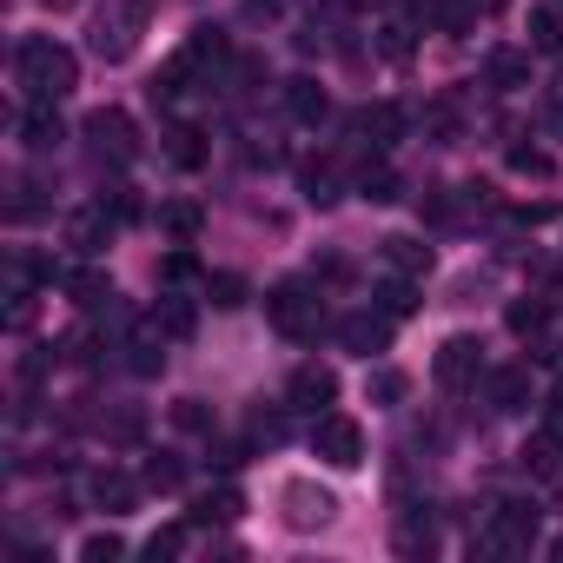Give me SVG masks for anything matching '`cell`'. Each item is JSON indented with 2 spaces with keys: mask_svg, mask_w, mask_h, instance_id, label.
I'll return each mask as SVG.
<instances>
[{
  "mask_svg": "<svg viewBox=\"0 0 563 563\" xmlns=\"http://www.w3.org/2000/svg\"><path fill=\"white\" fill-rule=\"evenodd\" d=\"M87 140H93V146H100L107 159H120V166H126V159L140 153V133H133V120H126L120 107H100V113L87 120Z\"/></svg>",
  "mask_w": 563,
  "mask_h": 563,
  "instance_id": "obj_8",
  "label": "cell"
},
{
  "mask_svg": "<svg viewBox=\"0 0 563 563\" xmlns=\"http://www.w3.org/2000/svg\"><path fill=\"white\" fill-rule=\"evenodd\" d=\"M140 484H146V490H179V484H186V464H179L173 451H153L146 471H140Z\"/></svg>",
  "mask_w": 563,
  "mask_h": 563,
  "instance_id": "obj_28",
  "label": "cell"
},
{
  "mask_svg": "<svg viewBox=\"0 0 563 563\" xmlns=\"http://www.w3.org/2000/svg\"><path fill=\"white\" fill-rule=\"evenodd\" d=\"M286 107H292V120H306V126H319V120L332 113V100H325L319 80H292V87H286Z\"/></svg>",
  "mask_w": 563,
  "mask_h": 563,
  "instance_id": "obj_20",
  "label": "cell"
},
{
  "mask_svg": "<svg viewBox=\"0 0 563 563\" xmlns=\"http://www.w3.org/2000/svg\"><path fill=\"white\" fill-rule=\"evenodd\" d=\"M212 464H219V471H239V464H245V444H212Z\"/></svg>",
  "mask_w": 563,
  "mask_h": 563,
  "instance_id": "obj_45",
  "label": "cell"
},
{
  "mask_svg": "<svg viewBox=\"0 0 563 563\" xmlns=\"http://www.w3.org/2000/svg\"><path fill=\"white\" fill-rule=\"evenodd\" d=\"M391 325H398V319H385V312H352V319L339 325V345L358 352V358H372V352L391 345Z\"/></svg>",
  "mask_w": 563,
  "mask_h": 563,
  "instance_id": "obj_10",
  "label": "cell"
},
{
  "mask_svg": "<svg viewBox=\"0 0 563 563\" xmlns=\"http://www.w3.org/2000/svg\"><path fill=\"white\" fill-rule=\"evenodd\" d=\"M537 523H543V504L537 497H504L497 510H490V550H504V556H517V550H530L537 543Z\"/></svg>",
  "mask_w": 563,
  "mask_h": 563,
  "instance_id": "obj_4",
  "label": "cell"
},
{
  "mask_svg": "<svg viewBox=\"0 0 563 563\" xmlns=\"http://www.w3.org/2000/svg\"><path fill=\"white\" fill-rule=\"evenodd\" d=\"M504 325H510L517 339H543V332H550V299H517V306L504 312Z\"/></svg>",
  "mask_w": 563,
  "mask_h": 563,
  "instance_id": "obj_23",
  "label": "cell"
},
{
  "mask_svg": "<svg viewBox=\"0 0 563 563\" xmlns=\"http://www.w3.org/2000/svg\"><path fill=\"white\" fill-rule=\"evenodd\" d=\"M530 54H563V14L556 8L530 14Z\"/></svg>",
  "mask_w": 563,
  "mask_h": 563,
  "instance_id": "obj_29",
  "label": "cell"
},
{
  "mask_svg": "<svg viewBox=\"0 0 563 563\" xmlns=\"http://www.w3.org/2000/svg\"><path fill=\"white\" fill-rule=\"evenodd\" d=\"M556 8H563V0H556Z\"/></svg>",
  "mask_w": 563,
  "mask_h": 563,
  "instance_id": "obj_49",
  "label": "cell"
},
{
  "mask_svg": "<svg viewBox=\"0 0 563 563\" xmlns=\"http://www.w3.org/2000/svg\"><path fill=\"white\" fill-rule=\"evenodd\" d=\"M464 8H471V14L484 21V14H497V8H504V0H464Z\"/></svg>",
  "mask_w": 563,
  "mask_h": 563,
  "instance_id": "obj_47",
  "label": "cell"
},
{
  "mask_svg": "<svg viewBox=\"0 0 563 563\" xmlns=\"http://www.w3.org/2000/svg\"><path fill=\"white\" fill-rule=\"evenodd\" d=\"M543 424L563 438V378H556V385H550V398H543Z\"/></svg>",
  "mask_w": 563,
  "mask_h": 563,
  "instance_id": "obj_44",
  "label": "cell"
},
{
  "mask_svg": "<svg viewBox=\"0 0 563 563\" xmlns=\"http://www.w3.org/2000/svg\"><path fill=\"white\" fill-rule=\"evenodd\" d=\"M199 225H206V212H199L192 199H173V206H159V232H166L173 245H192V239H199Z\"/></svg>",
  "mask_w": 563,
  "mask_h": 563,
  "instance_id": "obj_18",
  "label": "cell"
},
{
  "mask_svg": "<svg viewBox=\"0 0 563 563\" xmlns=\"http://www.w3.org/2000/svg\"><path fill=\"white\" fill-rule=\"evenodd\" d=\"M87 490H93V504H100V510H133V497H140V484H133L126 471H93V484H87Z\"/></svg>",
  "mask_w": 563,
  "mask_h": 563,
  "instance_id": "obj_19",
  "label": "cell"
},
{
  "mask_svg": "<svg viewBox=\"0 0 563 563\" xmlns=\"http://www.w3.org/2000/svg\"><path fill=\"white\" fill-rule=\"evenodd\" d=\"M372 146H391V140H405V107H391V100H378V107H358V120H352Z\"/></svg>",
  "mask_w": 563,
  "mask_h": 563,
  "instance_id": "obj_14",
  "label": "cell"
},
{
  "mask_svg": "<svg viewBox=\"0 0 563 563\" xmlns=\"http://www.w3.org/2000/svg\"><path fill=\"white\" fill-rule=\"evenodd\" d=\"M332 398H339V372H332V365H299L292 385H286V405H292V411H319V405H332Z\"/></svg>",
  "mask_w": 563,
  "mask_h": 563,
  "instance_id": "obj_9",
  "label": "cell"
},
{
  "mask_svg": "<svg viewBox=\"0 0 563 563\" xmlns=\"http://www.w3.org/2000/svg\"><path fill=\"white\" fill-rule=\"evenodd\" d=\"M80 556H87V563H113V556H126V537H120V530H93V537L80 543Z\"/></svg>",
  "mask_w": 563,
  "mask_h": 563,
  "instance_id": "obj_36",
  "label": "cell"
},
{
  "mask_svg": "<svg viewBox=\"0 0 563 563\" xmlns=\"http://www.w3.org/2000/svg\"><path fill=\"white\" fill-rule=\"evenodd\" d=\"M278 504H286V530H325L332 523V490H319L312 477H292L286 490H278Z\"/></svg>",
  "mask_w": 563,
  "mask_h": 563,
  "instance_id": "obj_6",
  "label": "cell"
},
{
  "mask_svg": "<svg viewBox=\"0 0 563 563\" xmlns=\"http://www.w3.org/2000/svg\"><path fill=\"white\" fill-rule=\"evenodd\" d=\"M385 265L405 272V278H418V272H431V245H418V239H385Z\"/></svg>",
  "mask_w": 563,
  "mask_h": 563,
  "instance_id": "obj_25",
  "label": "cell"
},
{
  "mask_svg": "<svg viewBox=\"0 0 563 563\" xmlns=\"http://www.w3.org/2000/svg\"><path fill=\"white\" fill-rule=\"evenodd\" d=\"M358 192H365L372 206H391V199L405 192V179H398V173H391L385 159H365V173H358Z\"/></svg>",
  "mask_w": 563,
  "mask_h": 563,
  "instance_id": "obj_22",
  "label": "cell"
},
{
  "mask_svg": "<svg viewBox=\"0 0 563 563\" xmlns=\"http://www.w3.org/2000/svg\"><path fill=\"white\" fill-rule=\"evenodd\" d=\"M67 292H74L80 312H100V306H113V278H107V272H74Z\"/></svg>",
  "mask_w": 563,
  "mask_h": 563,
  "instance_id": "obj_21",
  "label": "cell"
},
{
  "mask_svg": "<svg viewBox=\"0 0 563 563\" xmlns=\"http://www.w3.org/2000/svg\"><path fill=\"white\" fill-rule=\"evenodd\" d=\"M517 457H523V471H530V477H563V438H556L550 424H543V431H530Z\"/></svg>",
  "mask_w": 563,
  "mask_h": 563,
  "instance_id": "obj_12",
  "label": "cell"
},
{
  "mask_svg": "<svg viewBox=\"0 0 563 563\" xmlns=\"http://www.w3.org/2000/svg\"><path fill=\"white\" fill-rule=\"evenodd\" d=\"M173 424H179V431H212V411H206L199 398H179V405H173Z\"/></svg>",
  "mask_w": 563,
  "mask_h": 563,
  "instance_id": "obj_40",
  "label": "cell"
},
{
  "mask_svg": "<svg viewBox=\"0 0 563 563\" xmlns=\"http://www.w3.org/2000/svg\"><path fill=\"white\" fill-rule=\"evenodd\" d=\"M431 378H438L444 391H471V385L484 378V345H477V339H464V332H457V339H444V345H438V358H431Z\"/></svg>",
  "mask_w": 563,
  "mask_h": 563,
  "instance_id": "obj_5",
  "label": "cell"
},
{
  "mask_svg": "<svg viewBox=\"0 0 563 563\" xmlns=\"http://www.w3.org/2000/svg\"><path fill=\"white\" fill-rule=\"evenodd\" d=\"M159 278H166V286H186V278H199V258L192 252H166L159 258Z\"/></svg>",
  "mask_w": 563,
  "mask_h": 563,
  "instance_id": "obj_37",
  "label": "cell"
},
{
  "mask_svg": "<svg viewBox=\"0 0 563 563\" xmlns=\"http://www.w3.org/2000/svg\"><path fill=\"white\" fill-rule=\"evenodd\" d=\"M166 140H173V146H166V153H173V159H179V166H199V159H206V146H199V140H206V133H199V126H173V133H166Z\"/></svg>",
  "mask_w": 563,
  "mask_h": 563,
  "instance_id": "obj_35",
  "label": "cell"
},
{
  "mask_svg": "<svg viewBox=\"0 0 563 563\" xmlns=\"http://www.w3.org/2000/svg\"><path fill=\"white\" fill-rule=\"evenodd\" d=\"M378 47H385V60H405L411 54V21H385V41Z\"/></svg>",
  "mask_w": 563,
  "mask_h": 563,
  "instance_id": "obj_41",
  "label": "cell"
},
{
  "mask_svg": "<svg viewBox=\"0 0 563 563\" xmlns=\"http://www.w3.org/2000/svg\"><path fill=\"white\" fill-rule=\"evenodd\" d=\"M418 212H424V219H438V225H444V219H457V199H451V192H444V186H424V199H418Z\"/></svg>",
  "mask_w": 563,
  "mask_h": 563,
  "instance_id": "obj_39",
  "label": "cell"
},
{
  "mask_svg": "<svg viewBox=\"0 0 563 563\" xmlns=\"http://www.w3.org/2000/svg\"><path fill=\"white\" fill-rule=\"evenodd\" d=\"M299 186H306L312 206H332V199H339V166H332V159H312V166L299 173Z\"/></svg>",
  "mask_w": 563,
  "mask_h": 563,
  "instance_id": "obj_27",
  "label": "cell"
},
{
  "mask_svg": "<svg viewBox=\"0 0 563 563\" xmlns=\"http://www.w3.org/2000/svg\"><path fill=\"white\" fill-rule=\"evenodd\" d=\"M523 405H530V372L523 365L490 372V411H523Z\"/></svg>",
  "mask_w": 563,
  "mask_h": 563,
  "instance_id": "obj_17",
  "label": "cell"
},
{
  "mask_svg": "<svg viewBox=\"0 0 563 563\" xmlns=\"http://www.w3.org/2000/svg\"><path fill=\"white\" fill-rule=\"evenodd\" d=\"M550 563H563V530H556V537H550Z\"/></svg>",
  "mask_w": 563,
  "mask_h": 563,
  "instance_id": "obj_48",
  "label": "cell"
},
{
  "mask_svg": "<svg viewBox=\"0 0 563 563\" xmlns=\"http://www.w3.org/2000/svg\"><path fill=\"white\" fill-rule=\"evenodd\" d=\"M424 133H431L438 146H451V140L464 133V120H457V107H451V100H431V107H424Z\"/></svg>",
  "mask_w": 563,
  "mask_h": 563,
  "instance_id": "obj_32",
  "label": "cell"
},
{
  "mask_svg": "<svg viewBox=\"0 0 563 563\" xmlns=\"http://www.w3.org/2000/svg\"><path fill=\"white\" fill-rule=\"evenodd\" d=\"M378 312H385V319H411V312H418V286H411L405 272L378 286Z\"/></svg>",
  "mask_w": 563,
  "mask_h": 563,
  "instance_id": "obj_26",
  "label": "cell"
},
{
  "mask_svg": "<svg viewBox=\"0 0 563 563\" xmlns=\"http://www.w3.org/2000/svg\"><path fill=\"white\" fill-rule=\"evenodd\" d=\"M265 319L286 332V339H319V325H325V306L312 299V286L306 278H278V286L265 292Z\"/></svg>",
  "mask_w": 563,
  "mask_h": 563,
  "instance_id": "obj_2",
  "label": "cell"
},
{
  "mask_svg": "<svg viewBox=\"0 0 563 563\" xmlns=\"http://www.w3.org/2000/svg\"><path fill=\"white\" fill-rule=\"evenodd\" d=\"M206 299H212L219 312H232V306H245V278H239V272H219V278H206Z\"/></svg>",
  "mask_w": 563,
  "mask_h": 563,
  "instance_id": "obj_33",
  "label": "cell"
},
{
  "mask_svg": "<svg viewBox=\"0 0 563 563\" xmlns=\"http://www.w3.org/2000/svg\"><path fill=\"white\" fill-rule=\"evenodd\" d=\"M113 225H120V219H113L107 206H93V212H74V219H67V245H74V252H100Z\"/></svg>",
  "mask_w": 563,
  "mask_h": 563,
  "instance_id": "obj_15",
  "label": "cell"
},
{
  "mask_svg": "<svg viewBox=\"0 0 563 563\" xmlns=\"http://www.w3.org/2000/svg\"><path fill=\"white\" fill-rule=\"evenodd\" d=\"M484 80L504 87V93H517V87L530 80V54H523V47H490V54H484Z\"/></svg>",
  "mask_w": 563,
  "mask_h": 563,
  "instance_id": "obj_13",
  "label": "cell"
},
{
  "mask_svg": "<svg viewBox=\"0 0 563 563\" xmlns=\"http://www.w3.org/2000/svg\"><path fill=\"white\" fill-rule=\"evenodd\" d=\"M146 27V0H120V14L107 21H93V54H107V60H126L133 54V34Z\"/></svg>",
  "mask_w": 563,
  "mask_h": 563,
  "instance_id": "obj_7",
  "label": "cell"
},
{
  "mask_svg": "<svg viewBox=\"0 0 563 563\" xmlns=\"http://www.w3.org/2000/svg\"><path fill=\"white\" fill-rule=\"evenodd\" d=\"M100 206H107V199H100ZM140 212H146V206H140V192H133V186H113V219H120V225H133Z\"/></svg>",
  "mask_w": 563,
  "mask_h": 563,
  "instance_id": "obj_42",
  "label": "cell"
},
{
  "mask_svg": "<svg viewBox=\"0 0 563 563\" xmlns=\"http://www.w3.org/2000/svg\"><path fill=\"white\" fill-rule=\"evenodd\" d=\"M159 365H166L159 339H153V332H133V345H126V372H133V378H153Z\"/></svg>",
  "mask_w": 563,
  "mask_h": 563,
  "instance_id": "obj_31",
  "label": "cell"
},
{
  "mask_svg": "<svg viewBox=\"0 0 563 563\" xmlns=\"http://www.w3.org/2000/svg\"><path fill=\"white\" fill-rule=\"evenodd\" d=\"M14 67H21V87H27V100H47V107H60V100L80 87V60H74L60 41H47V34L21 41Z\"/></svg>",
  "mask_w": 563,
  "mask_h": 563,
  "instance_id": "obj_1",
  "label": "cell"
},
{
  "mask_svg": "<svg viewBox=\"0 0 563 563\" xmlns=\"http://www.w3.org/2000/svg\"><path fill=\"white\" fill-rule=\"evenodd\" d=\"M186 530H192V523H166V530H153V537H146V556H153V563H173V556L186 550Z\"/></svg>",
  "mask_w": 563,
  "mask_h": 563,
  "instance_id": "obj_34",
  "label": "cell"
},
{
  "mask_svg": "<svg viewBox=\"0 0 563 563\" xmlns=\"http://www.w3.org/2000/svg\"><path fill=\"white\" fill-rule=\"evenodd\" d=\"M21 140H27L34 153H47V146H60V140H67V126H60V113H54L47 100H34V107H27V120H21Z\"/></svg>",
  "mask_w": 563,
  "mask_h": 563,
  "instance_id": "obj_16",
  "label": "cell"
},
{
  "mask_svg": "<svg viewBox=\"0 0 563 563\" xmlns=\"http://www.w3.org/2000/svg\"><path fill=\"white\" fill-rule=\"evenodd\" d=\"M510 166L530 173V179H550V153L543 146H510Z\"/></svg>",
  "mask_w": 563,
  "mask_h": 563,
  "instance_id": "obj_38",
  "label": "cell"
},
{
  "mask_svg": "<svg viewBox=\"0 0 563 563\" xmlns=\"http://www.w3.org/2000/svg\"><path fill=\"white\" fill-rule=\"evenodd\" d=\"M312 451H319L332 471H358V464H365V431H358V418H345V411H319V424H312Z\"/></svg>",
  "mask_w": 563,
  "mask_h": 563,
  "instance_id": "obj_3",
  "label": "cell"
},
{
  "mask_svg": "<svg viewBox=\"0 0 563 563\" xmlns=\"http://www.w3.org/2000/svg\"><path fill=\"white\" fill-rule=\"evenodd\" d=\"M192 332H199V306L192 299H159V339H179L186 345Z\"/></svg>",
  "mask_w": 563,
  "mask_h": 563,
  "instance_id": "obj_24",
  "label": "cell"
},
{
  "mask_svg": "<svg viewBox=\"0 0 563 563\" xmlns=\"http://www.w3.org/2000/svg\"><path fill=\"white\" fill-rule=\"evenodd\" d=\"M179 54H186L192 67H219V60H225V34H219V27H192V41H186Z\"/></svg>",
  "mask_w": 563,
  "mask_h": 563,
  "instance_id": "obj_30",
  "label": "cell"
},
{
  "mask_svg": "<svg viewBox=\"0 0 563 563\" xmlns=\"http://www.w3.org/2000/svg\"><path fill=\"white\" fill-rule=\"evenodd\" d=\"M278 8H286V0H245V21H272Z\"/></svg>",
  "mask_w": 563,
  "mask_h": 563,
  "instance_id": "obj_46",
  "label": "cell"
},
{
  "mask_svg": "<svg viewBox=\"0 0 563 563\" xmlns=\"http://www.w3.org/2000/svg\"><path fill=\"white\" fill-rule=\"evenodd\" d=\"M239 510H245V497H239L232 484H219V490H206V497H192V510H186V523H192V530H212V523H239Z\"/></svg>",
  "mask_w": 563,
  "mask_h": 563,
  "instance_id": "obj_11",
  "label": "cell"
},
{
  "mask_svg": "<svg viewBox=\"0 0 563 563\" xmlns=\"http://www.w3.org/2000/svg\"><path fill=\"white\" fill-rule=\"evenodd\" d=\"M372 398H378V405H398V398H405V378H398V372H378V378H372Z\"/></svg>",
  "mask_w": 563,
  "mask_h": 563,
  "instance_id": "obj_43",
  "label": "cell"
}]
</instances>
